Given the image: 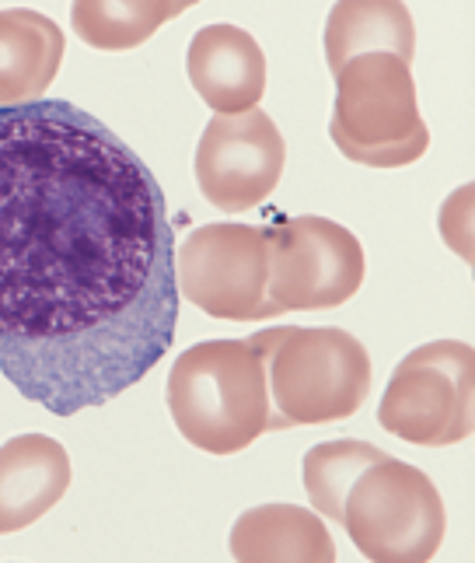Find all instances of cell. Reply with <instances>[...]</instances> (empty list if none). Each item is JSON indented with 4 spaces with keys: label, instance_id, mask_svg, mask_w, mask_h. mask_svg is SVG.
I'll return each instance as SVG.
<instances>
[{
    "label": "cell",
    "instance_id": "10",
    "mask_svg": "<svg viewBox=\"0 0 475 563\" xmlns=\"http://www.w3.org/2000/svg\"><path fill=\"white\" fill-rule=\"evenodd\" d=\"M186 70L196 95L217 115L259 109L266 95V53L252 32L238 25H207L192 35Z\"/></svg>",
    "mask_w": 475,
    "mask_h": 563
},
{
    "label": "cell",
    "instance_id": "16",
    "mask_svg": "<svg viewBox=\"0 0 475 563\" xmlns=\"http://www.w3.org/2000/svg\"><path fill=\"white\" fill-rule=\"evenodd\" d=\"M382 455V449H374L367 441H322L305 455V490L311 508L322 518H332L340 526L343 511V494L350 490V483L361 476L367 462Z\"/></svg>",
    "mask_w": 475,
    "mask_h": 563
},
{
    "label": "cell",
    "instance_id": "14",
    "mask_svg": "<svg viewBox=\"0 0 475 563\" xmlns=\"http://www.w3.org/2000/svg\"><path fill=\"white\" fill-rule=\"evenodd\" d=\"M367 53H388L399 56L402 64H412L416 25L406 4L399 0H346V4H335L329 11L325 60L332 77Z\"/></svg>",
    "mask_w": 475,
    "mask_h": 563
},
{
    "label": "cell",
    "instance_id": "5",
    "mask_svg": "<svg viewBox=\"0 0 475 563\" xmlns=\"http://www.w3.org/2000/svg\"><path fill=\"white\" fill-rule=\"evenodd\" d=\"M340 526L374 563H423L441 550L448 515L423 470L382 452L343 494Z\"/></svg>",
    "mask_w": 475,
    "mask_h": 563
},
{
    "label": "cell",
    "instance_id": "4",
    "mask_svg": "<svg viewBox=\"0 0 475 563\" xmlns=\"http://www.w3.org/2000/svg\"><path fill=\"white\" fill-rule=\"evenodd\" d=\"M332 144L343 158L367 168H402L420 162L430 130L420 115L412 64L399 56L367 53L335 74Z\"/></svg>",
    "mask_w": 475,
    "mask_h": 563
},
{
    "label": "cell",
    "instance_id": "9",
    "mask_svg": "<svg viewBox=\"0 0 475 563\" xmlns=\"http://www.w3.org/2000/svg\"><path fill=\"white\" fill-rule=\"evenodd\" d=\"M287 165L284 133L263 109L213 115L196 147V183L224 213H242L269 200Z\"/></svg>",
    "mask_w": 475,
    "mask_h": 563
},
{
    "label": "cell",
    "instance_id": "12",
    "mask_svg": "<svg viewBox=\"0 0 475 563\" xmlns=\"http://www.w3.org/2000/svg\"><path fill=\"white\" fill-rule=\"evenodd\" d=\"M67 38L53 18L29 8L0 11V109L46 99Z\"/></svg>",
    "mask_w": 475,
    "mask_h": 563
},
{
    "label": "cell",
    "instance_id": "17",
    "mask_svg": "<svg viewBox=\"0 0 475 563\" xmlns=\"http://www.w3.org/2000/svg\"><path fill=\"white\" fill-rule=\"evenodd\" d=\"M472 197H475V189L472 186H462L454 197L441 207V235L448 245L459 249V256L465 263H472Z\"/></svg>",
    "mask_w": 475,
    "mask_h": 563
},
{
    "label": "cell",
    "instance_id": "7",
    "mask_svg": "<svg viewBox=\"0 0 475 563\" xmlns=\"http://www.w3.org/2000/svg\"><path fill=\"white\" fill-rule=\"evenodd\" d=\"M175 284L210 319L255 322L276 316L269 301L266 228L203 224L175 252Z\"/></svg>",
    "mask_w": 475,
    "mask_h": 563
},
{
    "label": "cell",
    "instance_id": "2",
    "mask_svg": "<svg viewBox=\"0 0 475 563\" xmlns=\"http://www.w3.org/2000/svg\"><path fill=\"white\" fill-rule=\"evenodd\" d=\"M168 410L192 449L238 455L252 441L280 431L269 402L266 364L252 340L196 343L172 364Z\"/></svg>",
    "mask_w": 475,
    "mask_h": 563
},
{
    "label": "cell",
    "instance_id": "1",
    "mask_svg": "<svg viewBox=\"0 0 475 563\" xmlns=\"http://www.w3.org/2000/svg\"><path fill=\"white\" fill-rule=\"evenodd\" d=\"M175 231L154 172L67 99L0 109V375L56 417L162 364Z\"/></svg>",
    "mask_w": 475,
    "mask_h": 563
},
{
    "label": "cell",
    "instance_id": "6",
    "mask_svg": "<svg viewBox=\"0 0 475 563\" xmlns=\"http://www.w3.org/2000/svg\"><path fill=\"white\" fill-rule=\"evenodd\" d=\"M378 423L423 449H448L475 431V351L433 340L402 357L382 396Z\"/></svg>",
    "mask_w": 475,
    "mask_h": 563
},
{
    "label": "cell",
    "instance_id": "13",
    "mask_svg": "<svg viewBox=\"0 0 475 563\" xmlns=\"http://www.w3.org/2000/svg\"><path fill=\"white\" fill-rule=\"evenodd\" d=\"M231 556L238 563H332L335 542L314 511L263 504L234 521Z\"/></svg>",
    "mask_w": 475,
    "mask_h": 563
},
{
    "label": "cell",
    "instance_id": "8",
    "mask_svg": "<svg viewBox=\"0 0 475 563\" xmlns=\"http://www.w3.org/2000/svg\"><path fill=\"white\" fill-rule=\"evenodd\" d=\"M269 301L276 312H322L350 301L364 284L367 256L350 228L329 218H287L266 228Z\"/></svg>",
    "mask_w": 475,
    "mask_h": 563
},
{
    "label": "cell",
    "instance_id": "15",
    "mask_svg": "<svg viewBox=\"0 0 475 563\" xmlns=\"http://www.w3.org/2000/svg\"><path fill=\"white\" fill-rule=\"evenodd\" d=\"M186 0H151V4H102V0H77L70 8V25L95 49H133L172 18L186 14Z\"/></svg>",
    "mask_w": 475,
    "mask_h": 563
},
{
    "label": "cell",
    "instance_id": "11",
    "mask_svg": "<svg viewBox=\"0 0 475 563\" xmlns=\"http://www.w3.org/2000/svg\"><path fill=\"white\" fill-rule=\"evenodd\" d=\"M70 487V455L49 434L0 444V536L22 532L56 508Z\"/></svg>",
    "mask_w": 475,
    "mask_h": 563
},
{
    "label": "cell",
    "instance_id": "3",
    "mask_svg": "<svg viewBox=\"0 0 475 563\" xmlns=\"http://www.w3.org/2000/svg\"><path fill=\"white\" fill-rule=\"evenodd\" d=\"M280 431L350 420L371 396V354L346 329L276 325L252 336Z\"/></svg>",
    "mask_w": 475,
    "mask_h": 563
}]
</instances>
